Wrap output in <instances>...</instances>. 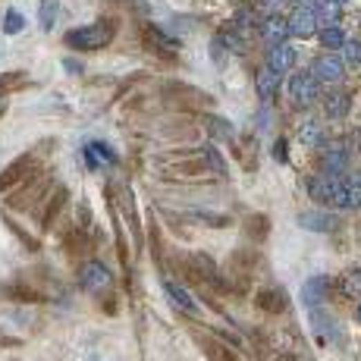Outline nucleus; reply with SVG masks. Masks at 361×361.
Returning a JSON list of instances; mask_svg holds the SVG:
<instances>
[{"instance_id":"nucleus-1","label":"nucleus","mask_w":361,"mask_h":361,"mask_svg":"<svg viewBox=\"0 0 361 361\" xmlns=\"http://www.w3.org/2000/svg\"><path fill=\"white\" fill-rule=\"evenodd\" d=\"M314 201L330 207H361V185L352 179H336V176H317L308 183Z\"/></svg>"},{"instance_id":"nucleus-2","label":"nucleus","mask_w":361,"mask_h":361,"mask_svg":"<svg viewBox=\"0 0 361 361\" xmlns=\"http://www.w3.org/2000/svg\"><path fill=\"white\" fill-rule=\"evenodd\" d=\"M116 38V22L113 19H98L91 26L73 28L66 32V44L73 50H85V54H95V50H104L110 41Z\"/></svg>"},{"instance_id":"nucleus-3","label":"nucleus","mask_w":361,"mask_h":361,"mask_svg":"<svg viewBox=\"0 0 361 361\" xmlns=\"http://www.w3.org/2000/svg\"><path fill=\"white\" fill-rule=\"evenodd\" d=\"M38 198H48V173H35V176H28L26 183H22L19 192H13V198H10L7 205L13 207V211H28L32 205H38Z\"/></svg>"},{"instance_id":"nucleus-4","label":"nucleus","mask_w":361,"mask_h":361,"mask_svg":"<svg viewBox=\"0 0 361 361\" xmlns=\"http://www.w3.org/2000/svg\"><path fill=\"white\" fill-rule=\"evenodd\" d=\"M289 98H293L295 107H311L320 98V82L311 73H295L289 79Z\"/></svg>"},{"instance_id":"nucleus-5","label":"nucleus","mask_w":361,"mask_h":361,"mask_svg":"<svg viewBox=\"0 0 361 361\" xmlns=\"http://www.w3.org/2000/svg\"><path fill=\"white\" fill-rule=\"evenodd\" d=\"M35 173H38V167H35V157L32 154L16 157L13 164L3 167V173H0V192L16 189V185H22L28 176H35Z\"/></svg>"},{"instance_id":"nucleus-6","label":"nucleus","mask_w":361,"mask_h":361,"mask_svg":"<svg viewBox=\"0 0 361 361\" xmlns=\"http://www.w3.org/2000/svg\"><path fill=\"white\" fill-rule=\"evenodd\" d=\"M142 41H145V48H148L151 54H160L164 60H176L179 44L173 41V38L164 32V28H157V26H142Z\"/></svg>"},{"instance_id":"nucleus-7","label":"nucleus","mask_w":361,"mask_h":361,"mask_svg":"<svg viewBox=\"0 0 361 361\" xmlns=\"http://www.w3.org/2000/svg\"><path fill=\"white\" fill-rule=\"evenodd\" d=\"M79 286L85 293H104L110 286V270L101 264V261H85L79 267Z\"/></svg>"},{"instance_id":"nucleus-8","label":"nucleus","mask_w":361,"mask_h":361,"mask_svg":"<svg viewBox=\"0 0 361 361\" xmlns=\"http://www.w3.org/2000/svg\"><path fill=\"white\" fill-rule=\"evenodd\" d=\"M308 73H311L317 82H340L342 73H346V66H342V60L336 54H320L317 60L311 63Z\"/></svg>"},{"instance_id":"nucleus-9","label":"nucleus","mask_w":361,"mask_h":361,"mask_svg":"<svg viewBox=\"0 0 361 361\" xmlns=\"http://www.w3.org/2000/svg\"><path fill=\"white\" fill-rule=\"evenodd\" d=\"M286 26H289V35H295V38H311V35L317 32L314 10L311 7H295L293 16L286 19Z\"/></svg>"},{"instance_id":"nucleus-10","label":"nucleus","mask_w":361,"mask_h":361,"mask_svg":"<svg viewBox=\"0 0 361 361\" xmlns=\"http://www.w3.org/2000/svg\"><path fill=\"white\" fill-rule=\"evenodd\" d=\"M0 295L7 302H19V305H44V293L26 286V283H10V286H0Z\"/></svg>"},{"instance_id":"nucleus-11","label":"nucleus","mask_w":361,"mask_h":361,"mask_svg":"<svg viewBox=\"0 0 361 361\" xmlns=\"http://www.w3.org/2000/svg\"><path fill=\"white\" fill-rule=\"evenodd\" d=\"M327 293H330V277H311L302 286V302H305L308 308H317L327 302Z\"/></svg>"},{"instance_id":"nucleus-12","label":"nucleus","mask_w":361,"mask_h":361,"mask_svg":"<svg viewBox=\"0 0 361 361\" xmlns=\"http://www.w3.org/2000/svg\"><path fill=\"white\" fill-rule=\"evenodd\" d=\"M66 198H69V192L63 189H57V192H50L48 198H44V211H41V230H54V220L60 217V211H63V205H66Z\"/></svg>"},{"instance_id":"nucleus-13","label":"nucleus","mask_w":361,"mask_h":361,"mask_svg":"<svg viewBox=\"0 0 361 361\" xmlns=\"http://www.w3.org/2000/svg\"><path fill=\"white\" fill-rule=\"evenodd\" d=\"M254 305H258L261 311H267V314H283L286 311V305H289V299H286L283 289L270 286V289H261V293L254 295Z\"/></svg>"},{"instance_id":"nucleus-14","label":"nucleus","mask_w":361,"mask_h":361,"mask_svg":"<svg viewBox=\"0 0 361 361\" xmlns=\"http://www.w3.org/2000/svg\"><path fill=\"white\" fill-rule=\"evenodd\" d=\"M267 66H270L277 75L289 73V69L295 66V48H289V44H273L270 57H267Z\"/></svg>"},{"instance_id":"nucleus-15","label":"nucleus","mask_w":361,"mask_h":361,"mask_svg":"<svg viewBox=\"0 0 361 361\" xmlns=\"http://www.w3.org/2000/svg\"><path fill=\"white\" fill-rule=\"evenodd\" d=\"M320 164H324V170L330 176H336V173H342L349 167V151L340 148V145H330V148L320 151Z\"/></svg>"},{"instance_id":"nucleus-16","label":"nucleus","mask_w":361,"mask_h":361,"mask_svg":"<svg viewBox=\"0 0 361 361\" xmlns=\"http://www.w3.org/2000/svg\"><path fill=\"white\" fill-rule=\"evenodd\" d=\"M254 89H258V98L264 104H270L273 98H277V91H279V75L273 73L270 66H264L258 75H254Z\"/></svg>"},{"instance_id":"nucleus-17","label":"nucleus","mask_w":361,"mask_h":361,"mask_svg":"<svg viewBox=\"0 0 361 361\" xmlns=\"http://www.w3.org/2000/svg\"><path fill=\"white\" fill-rule=\"evenodd\" d=\"M261 35H264V41L270 44H286V38H289V26H286V19L283 16H270V19L261 26Z\"/></svg>"},{"instance_id":"nucleus-18","label":"nucleus","mask_w":361,"mask_h":361,"mask_svg":"<svg viewBox=\"0 0 361 361\" xmlns=\"http://www.w3.org/2000/svg\"><path fill=\"white\" fill-rule=\"evenodd\" d=\"M299 223L305 226V230H314V232H330L336 226V217L327 211H305L299 217Z\"/></svg>"},{"instance_id":"nucleus-19","label":"nucleus","mask_w":361,"mask_h":361,"mask_svg":"<svg viewBox=\"0 0 361 361\" xmlns=\"http://www.w3.org/2000/svg\"><path fill=\"white\" fill-rule=\"evenodd\" d=\"M85 164L95 170L98 164H116V154L107 148V145H101V142H91V145H85Z\"/></svg>"},{"instance_id":"nucleus-20","label":"nucleus","mask_w":361,"mask_h":361,"mask_svg":"<svg viewBox=\"0 0 361 361\" xmlns=\"http://www.w3.org/2000/svg\"><path fill=\"white\" fill-rule=\"evenodd\" d=\"M164 289H167V295H170V302H173L176 308H183V311H189V314H195V311H198L195 299H192V295L185 293L183 286H176V283H164Z\"/></svg>"},{"instance_id":"nucleus-21","label":"nucleus","mask_w":361,"mask_h":361,"mask_svg":"<svg viewBox=\"0 0 361 361\" xmlns=\"http://www.w3.org/2000/svg\"><path fill=\"white\" fill-rule=\"evenodd\" d=\"M267 232H270V220L264 217V214H252V217L246 220V236L254 239V242H264Z\"/></svg>"},{"instance_id":"nucleus-22","label":"nucleus","mask_w":361,"mask_h":361,"mask_svg":"<svg viewBox=\"0 0 361 361\" xmlns=\"http://www.w3.org/2000/svg\"><path fill=\"white\" fill-rule=\"evenodd\" d=\"M349 107H352V98L349 95H330L327 104H324V110H327L330 120H342V116L349 113Z\"/></svg>"},{"instance_id":"nucleus-23","label":"nucleus","mask_w":361,"mask_h":361,"mask_svg":"<svg viewBox=\"0 0 361 361\" xmlns=\"http://www.w3.org/2000/svg\"><path fill=\"white\" fill-rule=\"evenodd\" d=\"M66 252L69 254H85L89 252V239H85V226L79 230V226H73L66 236Z\"/></svg>"},{"instance_id":"nucleus-24","label":"nucleus","mask_w":361,"mask_h":361,"mask_svg":"<svg viewBox=\"0 0 361 361\" xmlns=\"http://www.w3.org/2000/svg\"><path fill=\"white\" fill-rule=\"evenodd\" d=\"M57 13H60V7H57V0H41V7H38V22H41L44 32H50L57 22Z\"/></svg>"},{"instance_id":"nucleus-25","label":"nucleus","mask_w":361,"mask_h":361,"mask_svg":"<svg viewBox=\"0 0 361 361\" xmlns=\"http://www.w3.org/2000/svg\"><path fill=\"white\" fill-rule=\"evenodd\" d=\"M205 126H207V132H211L214 138H223V142H230L232 138V126L226 123V120H220V116H205Z\"/></svg>"},{"instance_id":"nucleus-26","label":"nucleus","mask_w":361,"mask_h":361,"mask_svg":"<svg viewBox=\"0 0 361 361\" xmlns=\"http://www.w3.org/2000/svg\"><path fill=\"white\" fill-rule=\"evenodd\" d=\"M198 342L205 346V352H207V358H211V361H236L223 346H220V342H214L211 336H198Z\"/></svg>"},{"instance_id":"nucleus-27","label":"nucleus","mask_w":361,"mask_h":361,"mask_svg":"<svg viewBox=\"0 0 361 361\" xmlns=\"http://www.w3.org/2000/svg\"><path fill=\"white\" fill-rule=\"evenodd\" d=\"M299 138H302V145H308V148H317L320 138H324V132H320V126L314 123V120H308V123L299 129Z\"/></svg>"},{"instance_id":"nucleus-28","label":"nucleus","mask_w":361,"mask_h":361,"mask_svg":"<svg viewBox=\"0 0 361 361\" xmlns=\"http://www.w3.org/2000/svg\"><path fill=\"white\" fill-rule=\"evenodd\" d=\"M201 157H205V164L211 167V170L217 173V176H223V173H226V164H223V157H220V151L214 148V145H205V148H201Z\"/></svg>"},{"instance_id":"nucleus-29","label":"nucleus","mask_w":361,"mask_h":361,"mask_svg":"<svg viewBox=\"0 0 361 361\" xmlns=\"http://www.w3.org/2000/svg\"><path fill=\"white\" fill-rule=\"evenodd\" d=\"M320 44H324V48H330V50H340L342 44H346V35H342L336 26H327L324 32H320Z\"/></svg>"},{"instance_id":"nucleus-30","label":"nucleus","mask_w":361,"mask_h":361,"mask_svg":"<svg viewBox=\"0 0 361 361\" xmlns=\"http://www.w3.org/2000/svg\"><path fill=\"white\" fill-rule=\"evenodd\" d=\"M26 82H28V75L26 73H7V75H0V89L7 91H19V89H26Z\"/></svg>"},{"instance_id":"nucleus-31","label":"nucleus","mask_w":361,"mask_h":361,"mask_svg":"<svg viewBox=\"0 0 361 361\" xmlns=\"http://www.w3.org/2000/svg\"><path fill=\"white\" fill-rule=\"evenodd\" d=\"M22 26H26V19H22L16 10H7V16H3V32H7V35H19Z\"/></svg>"},{"instance_id":"nucleus-32","label":"nucleus","mask_w":361,"mask_h":361,"mask_svg":"<svg viewBox=\"0 0 361 361\" xmlns=\"http://www.w3.org/2000/svg\"><path fill=\"white\" fill-rule=\"evenodd\" d=\"M342 48H346V60L352 66H361V41H346Z\"/></svg>"},{"instance_id":"nucleus-33","label":"nucleus","mask_w":361,"mask_h":361,"mask_svg":"<svg viewBox=\"0 0 361 361\" xmlns=\"http://www.w3.org/2000/svg\"><path fill=\"white\" fill-rule=\"evenodd\" d=\"M273 157H277L279 164H286V160H289V151H286V138H277V142H273Z\"/></svg>"},{"instance_id":"nucleus-34","label":"nucleus","mask_w":361,"mask_h":361,"mask_svg":"<svg viewBox=\"0 0 361 361\" xmlns=\"http://www.w3.org/2000/svg\"><path fill=\"white\" fill-rule=\"evenodd\" d=\"M346 289L349 293H355V295H361V270H352L346 277Z\"/></svg>"},{"instance_id":"nucleus-35","label":"nucleus","mask_w":361,"mask_h":361,"mask_svg":"<svg viewBox=\"0 0 361 361\" xmlns=\"http://www.w3.org/2000/svg\"><path fill=\"white\" fill-rule=\"evenodd\" d=\"M3 113H7V91L0 89V116H3Z\"/></svg>"},{"instance_id":"nucleus-36","label":"nucleus","mask_w":361,"mask_h":361,"mask_svg":"<svg viewBox=\"0 0 361 361\" xmlns=\"http://www.w3.org/2000/svg\"><path fill=\"white\" fill-rule=\"evenodd\" d=\"M66 69H69V73H82V66H79L75 60H66Z\"/></svg>"},{"instance_id":"nucleus-37","label":"nucleus","mask_w":361,"mask_h":361,"mask_svg":"<svg viewBox=\"0 0 361 361\" xmlns=\"http://www.w3.org/2000/svg\"><path fill=\"white\" fill-rule=\"evenodd\" d=\"M277 361H299V358H295V355H289V352H286V355H279Z\"/></svg>"},{"instance_id":"nucleus-38","label":"nucleus","mask_w":361,"mask_h":361,"mask_svg":"<svg viewBox=\"0 0 361 361\" xmlns=\"http://www.w3.org/2000/svg\"><path fill=\"white\" fill-rule=\"evenodd\" d=\"M330 3H336V7H342V3H346V0H330Z\"/></svg>"},{"instance_id":"nucleus-39","label":"nucleus","mask_w":361,"mask_h":361,"mask_svg":"<svg viewBox=\"0 0 361 361\" xmlns=\"http://www.w3.org/2000/svg\"><path fill=\"white\" fill-rule=\"evenodd\" d=\"M358 320H361V305H358Z\"/></svg>"}]
</instances>
